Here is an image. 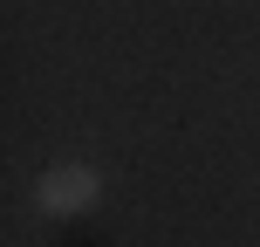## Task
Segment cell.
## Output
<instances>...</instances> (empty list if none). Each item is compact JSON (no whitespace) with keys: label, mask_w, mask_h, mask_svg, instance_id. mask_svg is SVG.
Wrapping results in <instances>:
<instances>
[{"label":"cell","mask_w":260,"mask_h":247,"mask_svg":"<svg viewBox=\"0 0 260 247\" xmlns=\"http://www.w3.org/2000/svg\"><path fill=\"white\" fill-rule=\"evenodd\" d=\"M89 199H96V172H82V165H62V172L41 179V206L48 213H76V206H89Z\"/></svg>","instance_id":"obj_1"}]
</instances>
